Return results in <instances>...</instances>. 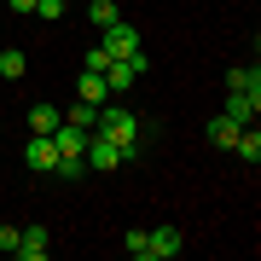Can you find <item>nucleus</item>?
I'll return each mask as SVG.
<instances>
[{"label": "nucleus", "instance_id": "obj_1", "mask_svg": "<svg viewBox=\"0 0 261 261\" xmlns=\"http://www.w3.org/2000/svg\"><path fill=\"white\" fill-rule=\"evenodd\" d=\"M93 134H105V140H116V145H122V163H134V157H145V151H151V128L128 111V105H111V99L99 105Z\"/></svg>", "mask_w": 261, "mask_h": 261}, {"label": "nucleus", "instance_id": "obj_2", "mask_svg": "<svg viewBox=\"0 0 261 261\" xmlns=\"http://www.w3.org/2000/svg\"><path fill=\"white\" fill-rule=\"evenodd\" d=\"M99 47L111 53V58H128L140 75H145V64H151V58H145V47H140V29H134V23H122V18H116L111 29H99Z\"/></svg>", "mask_w": 261, "mask_h": 261}, {"label": "nucleus", "instance_id": "obj_3", "mask_svg": "<svg viewBox=\"0 0 261 261\" xmlns=\"http://www.w3.org/2000/svg\"><path fill=\"white\" fill-rule=\"evenodd\" d=\"M82 163H87V168H99V174H116V168H122V145H116V140H105V134H87Z\"/></svg>", "mask_w": 261, "mask_h": 261}, {"label": "nucleus", "instance_id": "obj_4", "mask_svg": "<svg viewBox=\"0 0 261 261\" xmlns=\"http://www.w3.org/2000/svg\"><path fill=\"white\" fill-rule=\"evenodd\" d=\"M12 255H18V261H47V255H53V232H47V226H23Z\"/></svg>", "mask_w": 261, "mask_h": 261}, {"label": "nucleus", "instance_id": "obj_5", "mask_svg": "<svg viewBox=\"0 0 261 261\" xmlns=\"http://www.w3.org/2000/svg\"><path fill=\"white\" fill-rule=\"evenodd\" d=\"M23 163L35 168V174H53V168H58V151H53V134H29V145H23Z\"/></svg>", "mask_w": 261, "mask_h": 261}, {"label": "nucleus", "instance_id": "obj_6", "mask_svg": "<svg viewBox=\"0 0 261 261\" xmlns=\"http://www.w3.org/2000/svg\"><path fill=\"white\" fill-rule=\"evenodd\" d=\"M180 250H186L180 226H157V232H151V250H145V261H174Z\"/></svg>", "mask_w": 261, "mask_h": 261}, {"label": "nucleus", "instance_id": "obj_7", "mask_svg": "<svg viewBox=\"0 0 261 261\" xmlns=\"http://www.w3.org/2000/svg\"><path fill=\"white\" fill-rule=\"evenodd\" d=\"M255 111H261V93H232V87H226V111H221V116H232L238 128H250Z\"/></svg>", "mask_w": 261, "mask_h": 261}, {"label": "nucleus", "instance_id": "obj_8", "mask_svg": "<svg viewBox=\"0 0 261 261\" xmlns=\"http://www.w3.org/2000/svg\"><path fill=\"white\" fill-rule=\"evenodd\" d=\"M75 99H87V105H105V99H111L105 70H75Z\"/></svg>", "mask_w": 261, "mask_h": 261}, {"label": "nucleus", "instance_id": "obj_9", "mask_svg": "<svg viewBox=\"0 0 261 261\" xmlns=\"http://www.w3.org/2000/svg\"><path fill=\"white\" fill-rule=\"evenodd\" d=\"M53 151H58V157H82V151H87V128L58 122V128H53Z\"/></svg>", "mask_w": 261, "mask_h": 261}, {"label": "nucleus", "instance_id": "obj_10", "mask_svg": "<svg viewBox=\"0 0 261 261\" xmlns=\"http://www.w3.org/2000/svg\"><path fill=\"white\" fill-rule=\"evenodd\" d=\"M232 151H238V157L250 163V168L261 163V134H255V122H250V128H238V140H232Z\"/></svg>", "mask_w": 261, "mask_h": 261}, {"label": "nucleus", "instance_id": "obj_11", "mask_svg": "<svg viewBox=\"0 0 261 261\" xmlns=\"http://www.w3.org/2000/svg\"><path fill=\"white\" fill-rule=\"evenodd\" d=\"M58 122H64V111H58V105H35V111H29V134H53Z\"/></svg>", "mask_w": 261, "mask_h": 261}, {"label": "nucleus", "instance_id": "obj_12", "mask_svg": "<svg viewBox=\"0 0 261 261\" xmlns=\"http://www.w3.org/2000/svg\"><path fill=\"white\" fill-rule=\"evenodd\" d=\"M226 87H232V93H261V70L255 64H238L232 75H226Z\"/></svg>", "mask_w": 261, "mask_h": 261}, {"label": "nucleus", "instance_id": "obj_13", "mask_svg": "<svg viewBox=\"0 0 261 261\" xmlns=\"http://www.w3.org/2000/svg\"><path fill=\"white\" fill-rule=\"evenodd\" d=\"M122 18V12H116V0H87V23H93V29H111Z\"/></svg>", "mask_w": 261, "mask_h": 261}, {"label": "nucleus", "instance_id": "obj_14", "mask_svg": "<svg viewBox=\"0 0 261 261\" xmlns=\"http://www.w3.org/2000/svg\"><path fill=\"white\" fill-rule=\"evenodd\" d=\"M93 116H99V105H87V99H75L70 111H64V122H70V128H87V134H93Z\"/></svg>", "mask_w": 261, "mask_h": 261}, {"label": "nucleus", "instance_id": "obj_15", "mask_svg": "<svg viewBox=\"0 0 261 261\" xmlns=\"http://www.w3.org/2000/svg\"><path fill=\"white\" fill-rule=\"evenodd\" d=\"M209 140L232 151V140H238V122H232V116H215V122H209Z\"/></svg>", "mask_w": 261, "mask_h": 261}, {"label": "nucleus", "instance_id": "obj_16", "mask_svg": "<svg viewBox=\"0 0 261 261\" xmlns=\"http://www.w3.org/2000/svg\"><path fill=\"white\" fill-rule=\"evenodd\" d=\"M23 70H29V58H23L18 47H6V53H0V75H6V82H18Z\"/></svg>", "mask_w": 261, "mask_h": 261}, {"label": "nucleus", "instance_id": "obj_17", "mask_svg": "<svg viewBox=\"0 0 261 261\" xmlns=\"http://www.w3.org/2000/svg\"><path fill=\"white\" fill-rule=\"evenodd\" d=\"M122 250H128L134 261H145V250H151V232H145V226H134V232H122Z\"/></svg>", "mask_w": 261, "mask_h": 261}, {"label": "nucleus", "instance_id": "obj_18", "mask_svg": "<svg viewBox=\"0 0 261 261\" xmlns=\"http://www.w3.org/2000/svg\"><path fill=\"white\" fill-rule=\"evenodd\" d=\"M53 174H64V180H82V174H87V163H82V157H58V168H53Z\"/></svg>", "mask_w": 261, "mask_h": 261}, {"label": "nucleus", "instance_id": "obj_19", "mask_svg": "<svg viewBox=\"0 0 261 261\" xmlns=\"http://www.w3.org/2000/svg\"><path fill=\"white\" fill-rule=\"evenodd\" d=\"M105 64H111V53H105V47H93V53H82V70H105Z\"/></svg>", "mask_w": 261, "mask_h": 261}, {"label": "nucleus", "instance_id": "obj_20", "mask_svg": "<svg viewBox=\"0 0 261 261\" xmlns=\"http://www.w3.org/2000/svg\"><path fill=\"white\" fill-rule=\"evenodd\" d=\"M35 18H64V0H35Z\"/></svg>", "mask_w": 261, "mask_h": 261}, {"label": "nucleus", "instance_id": "obj_21", "mask_svg": "<svg viewBox=\"0 0 261 261\" xmlns=\"http://www.w3.org/2000/svg\"><path fill=\"white\" fill-rule=\"evenodd\" d=\"M0 250H6V255L18 250V226H6V221H0Z\"/></svg>", "mask_w": 261, "mask_h": 261}, {"label": "nucleus", "instance_id": "obj_22", "mask_svg": "<svg viewBox=\"0 0 261 261\" xmlns=\"http://www.w3.org/2000/svg\"><path fill=\"white\" fill-rule=\"evenodd\" d=\"M0 6H12V12H35V0H0Z\"/></svg>", "mask_w": 261, "mask_h": 261}]
</instances>
